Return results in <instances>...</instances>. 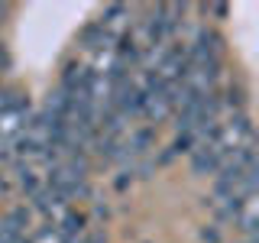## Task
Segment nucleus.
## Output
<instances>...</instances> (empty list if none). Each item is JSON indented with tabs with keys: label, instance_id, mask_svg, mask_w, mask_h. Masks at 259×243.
<instances>
[{
	"label": "nucleus",
	"instance_id": "obj_2",
	"mask_svg": "<svg viewBox=\"0 0 259 243\" xmlns=\"http://www.w3.org/2000/svg\"><path fill=\"white\" fill-rule=\"evenodd\" d=\"M233 243H256V240H243V237H240V240H233Z\"/></svg>",
	"mask_w": 259,
	"mask_h": 243
},
{
	"label": "nucleus",
	"instance_id": "obj_1",
	"mask_svg": "<svg viewBox=\"0 0 259 243\" xmlns=\"http://www.w3.org/2000/svg\"><path fill=\"white\" fill-rule=\"evenodd\" d=\"M29 208H10L0 217V243H26Z\"/></svg>",
	"mask_w": 259,
	"mask_h": 243
}]
</instances>
